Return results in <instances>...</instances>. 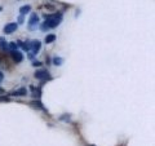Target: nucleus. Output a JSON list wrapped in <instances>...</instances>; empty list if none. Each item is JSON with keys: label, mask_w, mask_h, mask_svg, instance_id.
<instances>
[{"label": "nucleus", "mask_w": 155, "mask_h": 146, "mask_svg": "<svg viewBox=\"0 0 155 146\" xmlns=\"http://www.w3.org/2000/svg\"><path fill=\"white\" fill-rule=\"evenodd\" d=\"M44 18H45V22H44V25L41 26V28L45 31L48 28H53V27H57L60 25L61 21H62V14L61 13L44 14Z\"/></svg>", "instance_id": "obj_1"}, {"label": "nucleus", "mask_w": 155, "mask_h": 146, "mask_svg": "<svg viewBox=\"0 0 155 146\" xmlns=\"http://www.w3.org/2000/svg\"><path fill=\"white\" fill-rule=\"evenodd\" d=\"M38 25H39V16L36 13H32L30 19H28V28H30V30H35Z\"/></svg>", "instance_id": "obj_2"}, {"label": "nucleus", "mask_w": 155, "mask_h": 146, "mask_svg": "<svg viewBox=\"0 0 155 146\" xmlns=\"http://www.w3.org/2000/svg\"><path fill=\"white\" fill-rule=\"evenodd\" d=\"M35 78L41 81H44L47 79H51V75H49V72H48V70H39L35 72Z\"/></svg>", "instance_id": "obj_3"}, {"label": "nucleus", "mask_w": 155, "mask_h": 146, "mask_svg": "<svg viewBox=\"0 0 155 146\" xmlns=\"http://www.w3.org/2000/svg\"><path fill=\"white\" fill-rule=\"evenodd\" d=\"M17 23L16 22H11V23H8V25H5L4 26V34H5V35H9V34H13L14 31L17 30Z\"/></svg>", "instance_id": "obj_4"}, {"label": "nucleus", "mask_w": 155, "mask_h": 146, "mask_svg": "<svg viewBox=\"0 0 155 146\" xmlns=\"http://www.w3.org/2000/svg\"><path fill=\"white\" fill-rule=\"evenodd\" d=\"M11 55H12V58L14 60V62H16V64H19V62H22L23 61V55L19 51H12L11 52Z\"/></svg>", "instance_id": "obj_5"}, {"label": "nucleus", "mask_w": 155, "mask_h": 146, "mask_svg": "<svg viewBox=\"0 0 155 146\" xmlns=\"http://www.w3.org/2000/svg\"><path fill=\"white\" fill-rule=\"evenodd\" d=\"M40 48H41V43L39 41V40H34V41H31L30 49H31V52L34 53V55H36V53L40 51Z\"/></svg>", "instance_id": "obj_6"}, {"label": "nucleus", "mask_w": 155, "mask_h": 146, "mask_svg": "<svg viewBox=\"0 0 155 146\" xmlns=\"http://www.w3.org/2000/svg\"><path fill=\"white\" fill-rule=\"evenodd\" d=\"M12 96H16V97H22V96H26L27 95V89L26 88H19L17 91H14L11 93Z\"/></svg>", "instance_id": "obj_7"}, {"label": "nucleus", "mask_w": 155, "mask_h": 146, "mask_svg": "<svg viewBox=\"0 0 155 146\" xmlns=\"http://www.w3.org/2000/svg\"><path fill=\"white\" fill-rule=\"evenodd\" d=\"M54 40H56V35H54V34H49V35L45 36V43H47V44H51V43H53Z\"/></svg>", "instance_id": "obj_8"}, {"label": "nucleus", "mask_w": 155, "mask_h": 146, "mask_svg": "<svg viewBox=\"0 0 155 146\" xmlns=\"http://www.w3.org/2000/svg\"><path fill=\"white\" fill-rule=\"evenodd\" d=\"M30 11H31V7H30V5H23V7L19 8V12H21V16H23V14L28 13Z\"/></svg>", "instance_id": "obj_9"}, {"label": "nucleus", "mask_w": 155, "mask_h": 146, "mask_svg": "<svg viewBox=\"0 0 155 146\" xmlns=\"http://www.w3.org/2000/svg\"><path fill=\"white\" fill-rule=\"evenodd\" d=\"M62 64H64V58H61V57H54L53 58V65L61 66Z\"/></svg>", "instance_id": "obj_10"}, {"label": "nucleus", "mask_w": 155, "mask_h": 146, "mask_svg": "<svg viewBox=\"0 0 155 146\" xmlns=\"http://www.w3.org/2000/svg\"><path fill=\"white\" fill-rule=\"evenodd\" d=\"M0 48H2V49H5V48H8V41L4 38H0Z\"/></svg>", "instance_id": "obj_11"}, {"label": "nucleus", "mask_w": 155, "mask_h": 146, "mask_svg": "<svg viewBox=\"0 0 155 146\" xmlns=\"http://www.w3.org/2000/svg\"><path fill=\"white\" fill-rule=\"evenodd\" d=\"M31 105L34 106V108H38V109H44V108H43V105H41V102H40V101H32V102H31Z\"/></svg>", "instance_id": "obj_12"}, {"label": "nucleus", "mask_w": 155, "mask_h": 146, "mask_svg": "<svg viewBox=\"0 0 155 146\" xmlns=\"http://www.w3.org/2000/svg\"><path fill=\"white\" fill-rule=\"evenodd\" d=\"M21 47L23 48L25 51H30V47H31V43L25 41V43H21Z\"/></svg>", "instance_id": "obj_13"}, {"label": "nucleus", "mask_w": 155, "mask_h": 146, "mask_svg": "<svg viewBox=\"0 0 155 146\" xmlns=\"http://www.w3.org/2000/svg\"><path fill=\"white\" fill-rule=\"evenodd\" d=\"M32 66H35V67H36V66H41V62H40V61H34V62H32Z\"/></svg>", "instance_id": "obj_14"}, {"label": "nucleus", "mask_w": 155, "mask_h": 146, "mask_svg": "<svg viewBox=\"0 0 155 146\" xmlns=\"http://www.w3.org/2000/svg\"><path fill=\"white\" fill-rule=\"evenodd\" d=\"M18 21H19V23H23V16H19Z\"/></svg>", "instance_id": "obj_15"}, {"label": "nucleus", "mask_w": 155, "mask_h": 146, "mask_svg": "<svg viewBox=\"0 0 155 146\" xmlns=\"http://www.w3.org/2000/svg\"><path fill=\"white\" fill-rule=\"evenodd\" d=\"M3 79H4V74L0 71V81H3Z\"/></svg>", "instance_id": "obj_16"}, {"label": "nucleus", "mask_w": 155, "mask_h": 146, "mask_svg": "<svg viewBox=\"0 0 155 146\" xmlns=\"http://www.w3.org/2000/svg\"><path fill=\"white\" fill-rule=\"evenodd\" d=\"M0 93H3V89L2 88H0Z\"/></svg>", "instance_id": "obj_17"}, {"label": "nucleus", "mask_w": 155, "mask_h": 146, "mask_svg": "<svg viewBox=\"0 0 155 146\" xmlns=\"http://www.w3.org/2000/svg\"><path fill=\"white\" fill-rule=\"evenodd\" d=\"M2 11H3V8H2V7H0V12H2Z\"/></svg>", "instance_id": "obj_18"}, {"label": "nucleus", "mask_w": 155, "mask_h": 146, "mask_svg": "<svg viewBox=\"0 0 155 146\" xmlns=\"http://www.w3.org/2000/svg\"><path fill=\"white\" fill-rule=\"evenodd\" d=\"M0 64H2V61H0Z\"/></svg>", "instance_id": "obj_19"}, {"label": "nucleus", "mask_w": 155, "mask_h": 146, "mask_svg": "<svg viewBox=\"0 0 155 146\" xmlns=\"http://www.w3.org/2000/svg\"><path fill=\"white\" fill-rule=\"evenodd\" d=\"M91 146H93V145H91Z\"/></svg>", "instance_id": "obj_20"}]
</instances>
